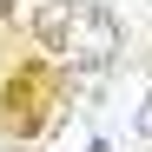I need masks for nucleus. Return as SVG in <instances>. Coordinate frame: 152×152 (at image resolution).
<instances>
[{
  "instance_id": "nucleus-1",
  "label": "nucleus",
  "mask_w": 152,
  "mask_h": 152,
  "mask_svg": "<svg viewBox=\"0 0 152 152\" xmlns=\"http://www.w3.org/2000/svg\"><path fill=\"white\" fill-rule=\"evenodd\" d=\"M53 53H60L73 73H106L113 53H119V20H113L106 7H80V0H73V20H66V33H60Z\"/></svg>"
},
{
  "instance_id": "nucleus-2",
  "label": "nucleus",
  "mask_w": 152,
  "mask_h": 152,
  "mask_svg": "<svg viewBox=\"0 0 152 152\" xmlns=\"http://www.w3.org/2000/svg\"><path fill=\"white\" fill-rule=\"evenodd\" d=\"M139 139H152V99H145V113H139Z\"/></svg>"
},
{
  "instance_id": "nucleus-3",
  "label": "nucleus",
  "mask_w": 152,
  "mask_h": 152,
  "mask_svg": "<svg viewBox=\"0 0 152 152\" xmlns=\"http://www.w3.org/2000/svg\"><path fill=\"white\" fill-rule=\"evenodd\" d=\"M0 152H20V145H0Z\"/></svg>"
},
{
  "instance_id": "nucleus-4",
  "label": "nucleus",
  "mask_w": 152,
  "mask_h": 152,
  "mask_svg": "<svg viewBox=\"0 0 152 152\" xmlns=\"http://www.w3.org/2000/svg\"><path fill=\"white\" fill-rule=\"evenodd\" d=\"M0 13H7V0H0Z\"/></svg>"
}]
</instances>
